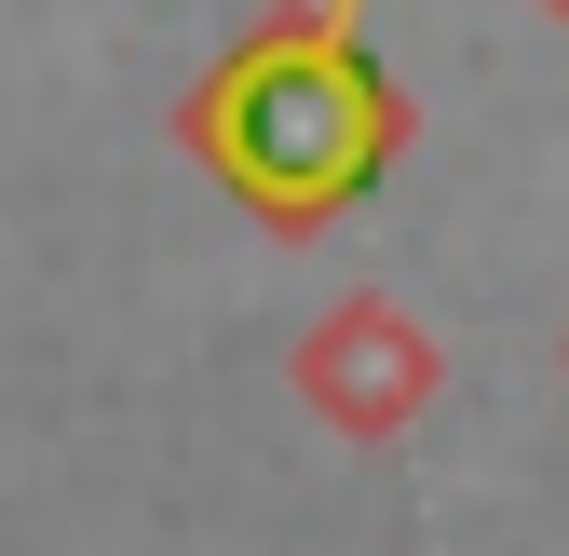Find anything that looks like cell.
<instances>
[{
	"label": "cell",
	"instance_id": "6da1fadb",
	"mask_svg": "<svg viewBox=\"0 0 569 556\" xmlns=\"http://www.w3.org/2000/svg\"><path fill=\"white\" fill-rule=\"evenodd\" d=\"M380 136H393V96L352 68L326 28L299 41H258L218 96H203V150H218L271 218H312V203H339L352 177L380 163Z\"/></svg>",
	"mask_w": 569,
	"mask_h": 556
},
{
	"label": "cell",
	"instance_id": "3957f363",
	"mask_svg": "<svg viewBox=\"0 0 569 556\" xmlns=\"http://www.w3.org/2000/svg\"><path fill=\"white\" fill-rule=\"evenodd\" d=\"M556 14H569V0H556Z\"/></svg>",
	"mask_w": 569,
	"mask_h": 556
},
{
	"label": "cell",
	"instance_id": "7a4b0ae2",
	"mask_svg": "<svg viewBox=\"0 0 569 556\" xmlns=\"http://www.w3.org/2000/svg\"><path fill=\"white\" fill-rule=\"evenodd\" d=\"M326 407H339V421L352 435H393L407 421V407H420V380H435V354H420V339H407V312H380V299H352L326 339H312V367H299Z\"/></svg>",
	"mask_w": 569,
	"mask_h": 556
}]
</instances>
